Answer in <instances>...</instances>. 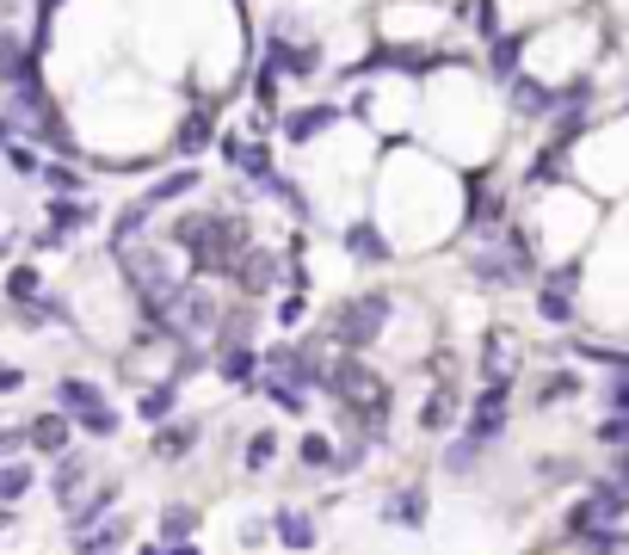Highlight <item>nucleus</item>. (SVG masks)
I'll return each mask as SVG.
<instances>
[{"instance_id": "1", "label": "nucleus", "mask_w": 629, "mask_h": 555, "mask_svg": "<svg viewBox=\"0 0 629 555\" xmlns=\"http://www.w3.org/2000/svg\"><path fill=\"white\" fill-rule=\"evenodd\" d=\"M173 241L191 253V266L223 272V278H235V266L248 260V223H241V216H223V211L179 216V223H173Z\"/></svg>"}, {"instance_id": "2", "label": "nucleus", "mask_w": 629, "mask_h": 555, "mask_svg": "<svg viewBox=\"0 0 629 555\" xmlns=\"http://www.w3.org/2000/svg\"><path fill=\"white\" fill-rule=\"evenodd\" d=\"M327 389H334V402H345L352 414L364 420V432H382V420H389V383H382L370 364L358 358H340V364H327Z\"/></svg>"}, {"instance_id": "3", "label": "nucleus", "mask_w": 629, "mask_h": 555, "mask_svg": "<svg viewBox=\"0 0 629 555\" xmlns=\"http://www.w3.org/2000/svg\"><path fill=\"white\" fill-rule=\"evenodd\" d=\"M382 321H389V297L382 290H370V297H352V303L327 321V333L345 345V352H358V345H370L382 333Z\"/></svg>"}, {"instance_id": "4", "label": "nucleus", "mask_w": 629, "mask_h": 555, "mask_svg": "<svg viewBox=\"0 0 629 555\" xmlns=\"http://www.w3.org/2000/svg\"><path fill=\"white\" fill-rule=\"evenodd\" d=\"M56 402H62V414H68V420H80L87 432H99V439H112V432H117L112 402H105V395H99L93 383H80V377H62Z\"/></svg>"}, {"instance_id": "5", "label": "nucleus", "mask_w": 629, "mask_h": 555, "mask_svg": "<svg viewBox=\"0 0 629 555\" xmlns=\"http://www.w3.org/2000/svg\"><path fill=\"white\" fill-rule=\"evenodd\" d=\"M624 513H629V488H624V481H599V488L568 513V531L587 537V531H599V525H617Z\"/></svg>"}, {"instance_id": "6", "label": "nucleus", "mask_w": 629, "mask_h": 555, "mask_svg": "<svg viewBox=\"0 0 629 555\" xmlns=\"http://www.w3.org/2000/svg\"><path fill=\"white\" fill-rule=\"evenodd\" d=\"M266 68H272L278 80H285V75H290V80H309L315 68H322V43H309V38L290 43V31L278 25V38L266 43Z\"/></svg>"}, {"instance_id": "7", "label": "nucleus", "mask_w": 629, "mask_h": 555, "mask_svg": "<svg viewBox=\"0 0 629 555\" xmlns=\"http://www.w3.org/2000/svg\"><path fill=\"white\" fill-rule=\"evenodd\" d=\"M506 395H513V389L506 383H488L476 395V414H469V432H463V439L469 444H494L500 432H506Z\"/></svg>"}, {"instance_id": "8", "label": "nucleus", "mask_w": 629, "mask_h": 555, "mask_svg": "<svg viewBox=\"0 0 629 555\" xmlns=\"http://www.w3.org/2000/svg\"><path fill=\"white\" fill-rule=\"evenodd\" d=\"M574 278H580L574 266H562V272H550V278H543V290H537L543 321H574Z\"/></svg>"}, {"instance_id": "9", "label": "nucleus", "mask_w": 629, "mask_h": 555, "mask_svg": "<svg viewBox=\"0 0 629 555\" xmlns=\"http://www.w3.org/2000/svg\"><path fill=\"white\" fill-rule=\"evenodd\" d=\"M481 370H488V383H513V370H518V340L513 333H488Z\"/></svg>"}, {"instance_id": "10", "label": "nucleus", "mask_w": 629, "mask_h": 555, "mask_svg": "<svg viewBox=\"0 0 629 555\" xmlns=\"http://www.w3.org/2000/svg\"><path fill=\"white\" fill-rule=\"evenodd\" d=\"M25 444L43 451V457H62L68 451V414H43V420L25 426Z\"/></svg>"}, {"instance_id": "11", "label": "nucleus", "mask_w": 629, "mask_h": 555, "mask_svg": "<svg viewBox=\"0 0 629 555\" xmlns=\"http://www.w3.org/2000/svg\"><path fill=\"white\" fill-rule=\"evenodd\" d=\"M223 161H229L235 173H248V179H266V173H272V154L260 149V142H241V136L223 142Z\"/></svg>"}, {"instance_id": "12", "label": "nucleus", "mask_w": 629, "mask_h": 555, "mask_svg": "<svg viewBox=\"0 0 629 555\" xmlns=\"http://www.w3.org/2000/svg\"><path fill=\"white\" fill-rule=\"evenodd\" d=\"M513 112H518V117H550V112H555V93L543 87V80L513 75Z\"/></svg>"}, {"instance_id": "13", "label": "nucleus", "mask_w": 629, "mask_h": 555, "mask_svg": "<svg viewBox=\"0 0 629 555\" xmlns=\"http://www.w3.org/2000/svg\"><path fill=\"white\" fill-rule=\"evenodd\" d=\"M186 192H198V173H173V179H161V186H149V192H142V204H136V211L142 216H154V211H167L173 198H186Z\"/></svg>"}, {"instance_id": "14", "label": "nucleus", "mask_w": 629, "mask_h": 555, "mask_svg": "<svg viewBox=\"0 0 629 555\" xmlns=\"http://www.w3.org/2000/svg\"><path fill=\"white\" fill-rule=\"evenodd\" d=\"M272 531L285 537V550H315V518L297 513V506H285V513L272 518Z\"/></svg>"}, {"instance_id": "15", "label": "nucleus", "mask_w": 629, "mask_h": 555, "mask_svg": "<svg viewBox=\"0 0 629 555\" xmlns=\"http://www.w3.org/2000/svg\"><path fill=\"white\" fill-rule=\"evenodd\" d=\"M130 537V525L124 518H105L99 531H80V543H75V555H117V543Z\"/></svg>"}, {"instance_id": "16", "label": "nucleus", "mask_w": 629, "mask_h": 555, "mask_svg": "<svg viewBox=\"0 0 629 555\" xmlns=\"http://www.w3.org/2000/svg\"><path fill=\"white\" fill-rule=\"evenodd\" d=\"M191 444H198V426H161V432H154V457L161 463H179V457H191Z\"/></svg>"}, {"instance_id": "17", "label": "nucleus", "mask_w": 629, "mask_h": 555, "mask_svg": "<svg viewBox=\"0 0 629 555\" xmlns=\"http://www.w3.org/2000/svg\"><path fill=\"white\" fill-rule=\"evenodd\" d=\"M327 124H340V105H309V112L285 117V136H290V142H309V136L327 130Z\"/></svg>"}, {"instance_id": "18", "label": "nucleus", "mask_w": 629, "mask_h": 555, "mask_svg": "<svg viewBox=\"0 0 629 555\" xmlns=\"http://www.w3.org/2000/svg\"><path fill=\"white\" fill-rule=\"evenodd\" d=\"M210 130H216V124H210V99H198V112L186 117V124H179V136H173V149L179 154H198L210 142Z\"/></svg>"}, {"instance_id": "19", "label": "nucleus", "mask_w": 629, "mask_h": 555, "mask_svg": "<svg viewBox=\"0 0 629 555\" xmlns=\"http://www.w3.org/2000/svg\"><path fill=\"white\" fill-rule=\"evenodd\" d=\"M260 186H266V192L278 198V204H285V211L297 216V223H309V198H303V186H297V179H285V173L272 167L266 179H260Z\"/></svg>"}, {"instance_id": "20", "label": "nucleus", "mask_w": 629, "mask_h": 555, "mask_svg": "<svg viewBox=\"0 0 629 555\" xmlns=\"http://www.w3.org/2000/svg\"><path fill=\"white\" fill-rule=\"evenodd\" d=\"M345 248L358 253L364 266H382V260H389V241H382L370 223H352V229H345Z\"/></svg>"}, {"instance_id": "21", "label": "nucleus", "mask_w": 629, "mask_h": 555, "mask_svg": "<svg viewBox=\"0 0 629 555\" xmlns=\"http://www.w3.org/2000/svg\"><path fill=\"white\" fill-rule=\"evenodd\" d=\"M382 518H389V525H426V494H419V488H401L395 500H382Z\"/></svg>"}, {"instance_id": "22", "label": "nucleus", "mask_w": 629, "mask_h": 555, "mask_svg": "<svg viewBox=\"0 0 629 555\" xmlns=\"http://www.w3.org/2000/svg\"><path fill=\"white\" fill-rule=\"evenodd\" d=\"M112 500H117V488H99L93 500H68V525H75V531H87L93 518H105V513H112Z\"/></svg>"}, {"instance_id": "23", "label": "nucleus", "mask_w": 629, "mask_h": 555, "mask_svg": "<svg viewBox=\"0 0 629 555\" xmlns=\"http://www.w3.org/2000/svg\"><path fill=\"white\" fill-rule=\"evenodd\" d=\"M191 531H198V513H191L186 500H173L167 513H161V537H167V543H186Z\"/></svg>"}, {"instance_id": "24", "label": "nucleus", "mask_w": 629, "mask_h": 555, "mask_svg": "<svg viewBox=\"0 0 629 555\" xmlns=\"http://www.w3.org/2000/svg\"><path fill=\"white\" fill-rule=\"evenodd\" d=\"M518 50H525V38H494L488 43V68H494L500 80H513L518 75Z\"/></svg>"}, {"instance_id": "25", "label": "nucleus", "mask_w": 629, "mask_h": 555, "mask_svg": "<svg viewBox=\"0 0 629 555\" xmlns=\"http://www.w3.org/2000/svg\"><path fill=\"white\" fill-rule=\"evenodd\" d=\"M580 550H587V555H629V537L617 531V525H599V531L580 537Z\"/></svg>"}, {"instance_id": "26", "label": "nucleus", "mask_w": 629, "mask_h": 555, "mask_svg": "<svg viewBox=\"0 0 629 555\" xmlns=\"http://www.w3.org/2000/svg\"><path fill=\"white\" fill-rule=\"evenodd\" d=\"M451 420H457V395H451V389H439L432 402L419 407V426H426V432H439V426H451Z\"/></svg>"}, {"instance_id": "27", "label": "nucleus", "mask_w": 629, "mask_h": 555, "mask_svg": "<svg viewBox=\"0 0 629 555\" xmlns=\"http://www.w3.org/2000/svg\"><path fill=\"white\" fill-rule=\"evenodd\" d=\"M253 370H260L253 345H223V377H229V383H248Z\"/></svg>"}, {"instance_id": "28", "label": "nucleus", "mask_w": 629, "mask_h": 555, "mask_svg": "<svg viewBox=\"0 0 629 555\" xmlns=\"http://www.w3.org/2000/svg\"><path fill=\"white\" fill-rule=\"evenodd\" d=\"M136 414H142V420H167L173 414V383H154L149 395H136Z\"/></svg>"}, {"instance_id": "29", "label": "nucleus", "mask_w": 629, "mask_h": 555, "mask_svg": "<svg viewBox=\"0 0 629 555\" xmlns=\"http://www.w3.org/2000/svg\"><path fill=\"white\" fill-rule=\"evenodd\" d=\"M80 476H87V457H62V469H56V500H62V506L75 500Z\"/></svg>"}, {"instance_id": "30", "label": "nucleus", "mask_w": 629, "mask_h": 555, "mask_svg": "<svg viewBox=\"0 0 629 555\" xmlns=\"http://www.w3.org/2000/svg\"><path fill=\"white\" fill-rule=\"evenodd\" d=\"M50 216H56V229H80V223H93V204H68V198H50Z\"/></svg>"}, {"instance_id": "31", "label": "nucleus", "mask_w": 629, "mask_h": 555, "mask_svg": "<svg viewBox=\"0 0 629 555\" xmlns=\"http://www.w3.org/2000/svg\"><path fill=\"white\" fill-rule=\"evenodd\" d=\"M32 488V469L25 463H0V500H20Z\"/></svg>"}, {"instance_id": "32", "label": "nucleus", "mask_w": 629, "mask_h": 555, "mask_svg": "<svg viewBox=\"0 0 629 555\" xmlns=\"http://www.w3.org/2000/svg\"><path fill=\"white\" fill-rule=\"evenodd\" d=\"M469 216H476V223H500V192L488 186V179H476V204H469Z\"/></svg>"}, {"instance_id": "33", "label": "nucleus", "mask_w": 629, "mask_h": 555, "mask_svg": "<svg viewBox=\"0 0 629 555\" xmlns=\"http://www.w3.org/2000/svg\"><path fill=\"white\" fill-rule=\"evenodd\" d=\"M303 463H309V469H334V439L309 432V439H303Z\"/></svg>"}, {"instance_id": "34", "label": "nucleus", "mask_w": 629, "mask_h": 555, "mask_svg": "<svg viewBox=\"0 0 629 555\" xmlns=\"http://www.w3.org/2000/svg\"><path fill=\"white\" fill-rule=\"evenodd\" d=\"M568 395H580V377H568V370H562V377H550V383H543V395H537V402L555 407V402H568Z\"/></svg>"}, {"instance_id": "35", "label": "nucleus", "mask_w": 629, "mask_h": 555, "mask_svg": "<svg viewBox=\"0 0 629 555\" xmlns=\"http://www.w3.org/2000/svg\"><path fill=\"white\" fill-rule=\"evenodd\" d=\"M272 457H278V439H272V432H253L248 439V469H266Z\"/></svg>"}, {"instance_id": "36", "label": "nucleus", "mask_w": 629, "mask_h": 555, "mask_svg": "<svg viewBox=\"0 0 629 555\" xmlns=\"http://www.w3.org/2000/svg\"><path fill=\"white\" fill-rule=\"evenodd\" d=\"M7 297H13V303H32V297H38V272L20 266L13 278H7Z\"/></svg>"}, {"instance_id": "37", "label": "nucleus", "mask_w": 629, "mask_h": 555, "mask_svg": "<svg viewBox=\"0 0 629 555\" xmlns=\"http://www.w3.org/2000/svg\"><path fill=\"white\" fill-rule=\"evenodd\" d=\"M303 315H309V297H303V290H290V297H285V303H278V321H303Z\"/></svg>"}, {"instance_id": "38", "label": "nucleus", "mask_w": 629, "mask_h": 555, "mask_svg": "<svg viewBox=\"0 0 629 555\" xmlns=\"http://www.w3.org/2000/svg\"><path fill=\"white\" fill-rule=\"evenodd\" d=\"M599 439H605V444H629V414H617V420H605V426H599Z\"/></svg>"}, {"instance_id": "39", "label": "nucleus", "mask_w": 629, "mask_h": 555, "mask_svg": "<svg viewBox=\"0 0 629 555\" xmlns=\"http://www.w3.org/2000/svg\"><path fill=\"white\" fill-rule=\"evenodd\" d=\"M260 105H266V112H272V105H278V75H272V68H266V75H260Z\"/></svg>"}, {"instance_id": "40", "label": "nucleus", "mask_w": 629, "mask_h": 555, "mask_svg": "<svg viewBox=\"0 0 629 555\" xmlns=\"http://www.w3.org/2000/svg\"><path fill=\"white\" fill-rule=\"evenodd\" d=\"M605 402H611V414H629V377H624V383H611Z\"/></svg>"}, {"instance_id": "41", "label": "nucleus", "mask_w": 629, "mask_h": 555, "mask_svg": "<svg viewBox=\"0 0 629 555\" xmlns=\"http://www.w3.org/2000/svg\"><path fill=\"white\" fill-rule=\"evenodd\" d=\"M167 555H198V550H191V543H173V550Z\"/></svg>"}, {"instance_id": "42", "label": "nucleus", "mask_w": 629, "mask_h": 555, "mask_svg": "<svg viewBox=\"0 0 629 555\" xmlns=\"http://www.w3.org/2000/svg\"><path fill=\"white\" fill-rule=\"evenodd\" d=\"M142 555H167V550H154V543H149V550H142Z\"/></svg>"}]
</instances>
